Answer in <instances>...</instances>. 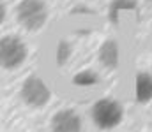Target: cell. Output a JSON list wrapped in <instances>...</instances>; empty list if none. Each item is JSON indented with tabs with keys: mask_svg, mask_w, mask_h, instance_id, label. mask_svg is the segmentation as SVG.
<instances>
[{
	"mask_svg": "<svg viewBox=\"0 0 152 132\" xmlns=\"http://www.w3.org/2000/svg\"><path fill=\"white\" fill-rule=\"evenodd\" d=\"M90 115H92V122L97 129L112 131L120 125V122L124 118V107L115 99H99L97 102H94Z\"/></svg>",
	"mask_w": 152,
	"mask_h": 132,
	"instance_id": "cell-1",
	"label": "cell"
},
{
	"mask_svg": "<svg viewBox=\"0 0 152 132\" xmlns=\"http://www.w3.org/2000/svg\"><path fill=\"white\" fill-rule=\"evenodd\" d=\"M20 25L28 32H37L48 19V5L44 0H21L16 7Z\"/></svg>",
	"mask_w": 152,
	"mask_h": 132,
	"instance_id": "cell-2",
	"label": "cell"
},
{
	"mask_svg": "<svg viewBox=\"0 0 152 132\" xmlns=\"http://www.w3.org/2000/svg\"><path fill=\"white\" fill-rule=\"evenodd\" d=\"M28 49L18 35H4L0 41V63L5 71H14L27 60Z\"/></svg>",
	"mask_w": 152,
	"mask_h": 132,
	"instance_id": "cell-3",
	"label": "cell"
},
{
	"mask_svg": "<svg viewBox=\"0 0 152 132\" xmlns=\"http://www.w3.org/2000/svg\"><path fill=\"white\" fill-rule=\"evenodd\" d=\"M20 95H21V100L28 107H34V109L46 106L50 102V99H51V92H50V88L46 87L44 79L36 76V74L28 76L23 81Z\"/></svg>",
	"mask_w": 152,
	"mask_h": 132,
	"instance_id": "cell-4",
	"label": "cell"
},
{
	"mask_svg": "<svg viewBox=\"0 0 152 132\" xmlns=\"http://www.w3.org/2000/svg\"><path fill=\"white\" fill-rule=\"evenodd\" d=\"M51 132H83L81 116L75 109H60L51 116Z\"/></svg>",
	"mask_w": 152,
	"mask_h": 132,
	"instance_id": "cell-5",
	"label": "cell"
},
{
	"mask_svg": "<svg viewBox=\"0 0 152 132\" xmlns=\"http://www.w3.org/2000/svg\"><path fill=\"white\" fill-rule=\"evenodd\" d=\"M134 97H136V102H140V104H147V102L152 100V74L151 72H145V71L136 72V78H134Z\"/></svg>",
	"mask_w": 152,
	"mask_h": 132,
	"instance_id": "cell-6",
	"label": "cell"
},
{
	"mask_svg": "<svg viewBox=\"0 0 152 132\" xmlns=\"http://www.w3.org/2000/svg\"><path fill=\"white\" fill-rule=\"evenodd\" d=\"M118 58H120V55H118V44H117V41L115 39L104 41L103 46L99 48V62H101V65L104 69H108V71H113L118 65Z\"/></svg>",
	"mask_w": 152,
	"mask_h": 132,
	"instance_id": "cell-7",
	"label": "cell"
},
{
	"mask_svg": "<svg viewBox=\"0 0 152 132\" xmlns=\"http://www.w3.org/2000/svg\"><path fill=\"white\" fill-rule=\"evenodd\" d=\"M124 11H138V4L136 0H112L110 7H108V18L113 25H118V14Z\"/></svg>",
	"mask_w": 152,
	"mask_h": 132,
	"instance_id": "cell-8",
	"label": "cell"
},
{
	"mask_svg": "<svg viewBox=\"0 0 152 132\" xmlns=\"http://www.w3.org/2000/svg\"><path fill=\"white\" fill-rule=\"evenodd\" d=\"M69 55H71V46L67 43L58 44V49H57V62H58V65H64L69 60Z\"/></svg>",
	"mask_w": 152,
	"mask_h": 132,
	"instance_id": "cell-9",
	"label": "cell"
},
{
	"mask_svg": "<svg viewBox=\"0 0 152 132\" xmlns=\"http://www.w3.org/2000/svg\"><path fill=\"white\" fill-rule=\"evenodd\" d=\"M5 12H7V7H5V2L0 0V23L5 21Z\"/></svg>",
	"mask_w": 152,
	"mask_h": 132,
	"instance_id": "cell-10",
	"label": "cell"
}]
</instances>
